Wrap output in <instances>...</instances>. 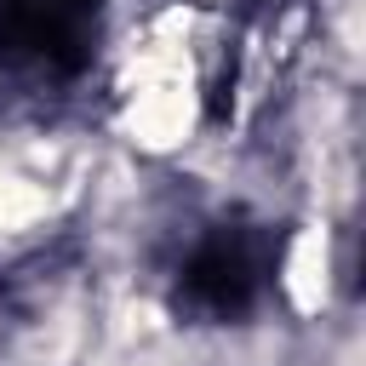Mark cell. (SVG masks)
Masks as SVG:
<instances>
[{"label": "cell", "instance_id": "obj_1", "mask_svg": "<svg viewBox=\"0 0 366 366\" xmlns=\"http://www.w3.org/2000/svg\"><path fill=\"white\" fill-rule=\"evenodd\" d=\"M189 292L200 303H212V309H240L252 297V263H246V252L229 246V240L206 246L194 257V269H189Z\"/></svg>", "mask_w": 366, "mask_h": 366}]
</instances>
